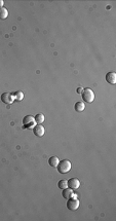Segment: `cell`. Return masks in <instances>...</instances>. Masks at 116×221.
<instances>
[{"mask_svg": "<svg viewBox=\"0 0 116 221\" xmlns=\"http://www.w3.org/2000/svg\"><path fill=\"white\" fill-rule=\"evenodd\" d=\"M56 168H58V171L61 174L68 173L69 171L71 170V163H70V160H60V162H59V163H58V166H56Z\"/></svg>", "mask_w": 116, "mask_h": 221, "instance_id": "6da1fadb", "label": "cell"}, {"mask_svg": "<svg viewBox=\"0 0 116 221\" xmlns=\"http://www.w3.org/2000/svg\"><path fill=\"white\" fill-rule=\"evenodd\" d=\"M81 96H82L83 101H84V102H86V103H92V101L95 100V94L91 90V88H89V87L84 88V90L82 91Z\"/></svg>", "mask_w": 116, "mask_h": 221, "instance_id": "7a4b0ae2", "label": "cell"}, {"mask_svg": "<svg viewBox=\"0 0 116 221\" xmlns=\"http://www.w3.org/2000/svg\"><path fill=\"white\" fill-rule=\"evenodd\" d=\"M67 208L69 210H71V211H76L79 208V201L77 200V197H70V199H68Z\"/></svg>", "mask_w": 116, "mask_h": 221, "instance_id": "3957f363", "label": "cell"}, {"mask_svg": "<svg viewBox=\"0 0 116 221\" xmlns=\"http://www.w3.org/2000/svg\"><path fill=\"white\" fill-rule=\"evenodd\" d=\"M23 124L25 129H33L35 127V119L33 116L27 115L23 119Z\"/></svg>", "mask_w": 116, "mask_h": 221, "instance_id": "277c9868", "label": "cell"}, {"mask_svg": "<svg viewBox=\"0 0 116 221\" xmlns=\"http://www.w3.org/2000/svg\"><path fill=\"white\" fill-rule=\"evenodd\" d=\"M14 95H11L9 93H4L1 95V101L5 104H11L14 102Z\"/></svg>", "mask_w": 116, "mask_h": 221, "instance_id": "5b68a950", "label": "cell"}, {"mask_svg": "<svg viewBox=\"0 0 116 221\" xmlns=\"http://www.w3.org/2000/svg\"><path fill=\"white\" fill-rule=\"evenodd\" d=\"M67 182H68V187L71 189H77L79 186H80V181H79V179H77V178H71Z\"/></svg>", "mask_w": 116, "mask_h": 221, "instance_id": "8992f818", "label": "cell"}, {"mask_svg": "<svg viewBox=\"0 0 116 221\" xmlns=\"http://www.w3.org/2000/svg\"><path fill=\"white\" fill-rule=\"evenodd\" d=\"M33 132H34L35 136L42 137L45 133V130H44V128H43V126H41V124H37V126H35L34 128H33Z\"/></svg>", "mask_w": 116, "mask_h": 221, "instance_id": "52a82bcc", "label": "cell"}, {"mask_svg": "<svg viewBox=\"0 0 116 221\" xmlns=\"http://www.w3.org/2000/svg\"><path fill=\"white\" fill-rule=\"evenodd\" d=\"M63 197L68 200V199H70V197H76V196L73 193V190H72L71 188H68V187H67V188L63 189Z\"/></svg>", "mask_w": 116, "mask_h": 221, "instance_id": "ba28073f", "label": "cell"}, {"mask_svg": "<svg viewBox=\"0 0 116 221\" xmlns=\"http://www.w3.org/2000/svg\"><path fill=\"white\" fill-rule=\"evenodd\" d=\"M106 80L107 82H109L110 84H116V74L114 72H109L106 74Z\"/></svg>", "mask_w": 116, "mask_h": 221, "instance_id": "9c48e42d", "label": "cell"}, {"mask_svg": "<svg viewBox=\"0 0 116 221\" xmlns=\"http://www.w3.org/2000/svg\"><path fill=\"white\" fill-rule=\"evenodd\" d=\"M84 108H85V105H84L83 102H77L75 104V106H74V109H75V111H77V112L83 111Z\"/></svg>", "mask_w": 116, "mask_h": 221, "instance_id": "30bf717a", "label": "cell"}, {"mask_svg": "<svg viewBox=\"0 0 116 221\" xmlns=\"http://www.w3.org/2000/svg\"><path fill=\"white\" fill-rule=\"evenodd\" d=\"M59 162H60V160H59V157H51L50 160H48V163H50V167H56Z\"/></svg>", "mask_w": 116, "mask_h": 221, "instance_id": "8fae6325", "label": "cell"}, {"mask_svg": "<svg viewBox=\"0 0 116 221\" xmlns=\"http://www.w3.org/2000/svg\"><path fill=\"white\" fill-rule=\"evenodd\" d=\"M8 17V12L5 7H0V20H5Z\"/></svg>", "mask_w": 116, "mask_h": 221, "instance_id": "7c38bea8", "label": "cell"}, {"mask_svg": "<svg viewBox=\"0 0 116 221\" xmlns=\"http://www.w3.org/2000/svg\"><path fill=\"white\" fill-rule=\"evenodd\" d=\"M34 119H35V123H37L38 124H41L44 121V115L42 113H38L34 117Z\"/></svg>", "mask_w": 116, "mask_h": 221, "instance_id": "4fadbf2b", "label": "cell"}, {"mask_svg": "<svg viewBox=\"0 0 116 221\" xmlns=\"http://www.w3.org/2000/svg\"><path fill=\"white\" fill-rule=\"evenodd\" d=\"M14 98L18 101H22L23 99H24V93L21 92V91H17V92L14 94Z\"/></svg>", "mask_w": 116, "mask_h": 221, "instance_id": "5bb4252c", "label": "cell"}, {"mask_svg": "<svg viewBox=\"0 0 116 221\" xmlns=\"http://www.w3.org/2000/svg\"><path fill=\"white\" fill-rule=\"evenodd\" d=\"M58 186L61 189H65L68 187V182H67V180H60L58 182Z\"/></svg>", "mask_w": 116, "mask_h": 221, "instance_id": "9a60e30c", "label": "cell"}, {"mask_svg": "<svg viewBox=\"0 0 116 221\" xmlns=\"http://www.w3.org/2000/svg\"><path fill=\"white\" fill-rule=\"evenodd\" d=\"M82 91H83V88H82V87H79L78 90H77V92H78V93H82Z\"/></svg>", "mask_w": 116, "mask_h": 221, "instance_id": "2e32d148", "label": "cell"}, {"mask_svg": "<svg viewBox=\"0 0 116 221\" xmlns=\"http://www.w3.org/2000/svg\"><path fill=\"white\" fill-rule=\"evenodd\" d=\"M3 3L4 2L2 1V0H0V7H3Z\"/></svg>", "mask_w": 116, "mask_h": 221, "instance_id": "e0dca14e", "label": "cell"}]
</instances>
